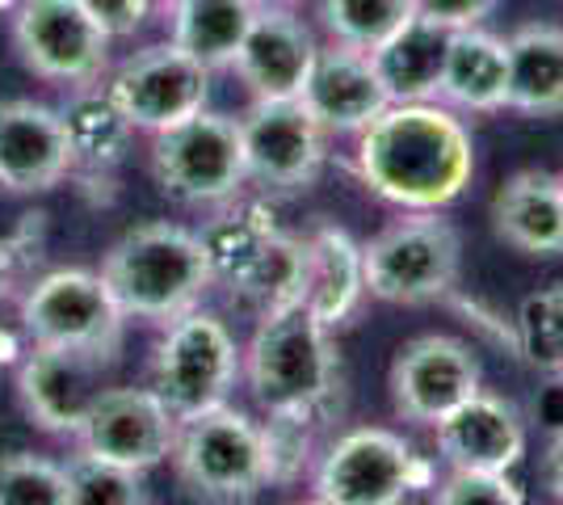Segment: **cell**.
<instances>
[{"instance_id":"6da1fadb","label":"cell","mask_w":563,"mask_h":505,"mask_svg":"<svg viewBox=\"0 0 563 505\" xmlns=\"http://www.w3.org/2000/svg\"><path fill=\"white\" fill-rule=\"evenodd\" d=\"M357 177L399 211H442L475 177L467 122L446 101H391L357 131Z\"/></svg>"},{"instance_id":"7a4b0ae2","label":"cell","mask_w":563,"mask_h":505,"mask_svg":"<svg viewBox=\"0 0 563 505\" xmlns=\"http://www.w3.org/2000/svg\"><path fill=\"white\" fill-rule=\"evenodd\" d=\"M244 384L261 409H329L341 413L345 371L332 329L303 299L257 316L244 345Z\"/></svg>"},{"instance_id":"3957f363","label":"cell","mask_w":563,"mask_h":505,"mask_svg":"<svg viewBox=\"0 0 563 505\" xmlns=\"http://www.w3.org/2000/svg\"><path fill=\"white\" fill-rule=\"evenodd\" d=\"M97 274L126 320H152V325H168L173 316L198 308L202 295L214 287L198 232L168 219L122 232L106 249Z\"/></svg>"},{"instance_id":"277c9868","label":"cell","mask_w":563,"mask_h":505,"mask_svg":"<svg viewBox=\"0 0 563 505\" xmlns=\"http://www.w3.org/2000/svg\"><path fill=\"white\" fill-rule=\"evenodd\" d=\"M366 295L396 308H424L454 295L463 274V237L438 211H408L362 244Z\"/></svg>"},{"instance_id":"5b68a950","label":"cell","mask_w":563,"mask_h":505,"mask_svg":"<svg viewBox=\"0 0 563 505\" xmlns=\"http://www.w3.org/2000/svg\"><path fill=\"white\" fill-rule=\"evenodd\" d=\"M173 472L202 502H253L265 481L261 426L228 400L194 417H177Z\"/></svg>"},{"instance_id":"8992f818","label":"cell","mask_w":563,"mask_h":505,"mask_svg":"<svg viewBox=\"0 0 563 505\" xmlns=\"http://www.w3.org/2000/svg\"><path fill=\"white\" fill-rule=\"evenodd\" d=\"M244 371V350L214 312L189 308L173 316L152 354V392L177 417H194L232 396Z\"/></svg>"},{"instance_id":"52a82bcc","label":"cell","mask_w":563,"mask_h":505,"mask_svg":"<svg viewBox=\"0 0 563 505\" xmlns=\"http://www.w3.org/2000/svg\"><path fill=\"white\" fill-rule=\"evenodd\" d=\"M147 165H152V182L161 186V194L186 207H219L249 190L240 122L214 110H198L156 131Z\"/></svg>"},{"instance_id":"ba28073f","label":"cell","mask_w":563,"mask_h":505,"mask_svg":"<svg viewBox=\"0 0 563 505\" xmlns=\"http://www.w3.org/2000/svg\"><path fill=\"white\" fill-rule=\"evenodd\" d=\"M412 488H433V472L383 426L336 433L311 468V497L324 505H399Z\"/></svg>"},{"instance_id":"9c48e42d","label":"cell","mask_w":563,"mask_h":505,"mask_svg":"<svg viewBox=\"0 0 563 505\" xmlns=\"http://www.w3.org/2000/svg\"><path fill=\"white\" fill-rule=\"evenodd\" d=\"M22 333L34 345H64V350H89L101 359L122 354L126 316L114 304L110 287L93 270H47L18 299Z\"/></svg>"},{"instance_id":"30bf717a","label":"cell","mask_w":563,"mask_h":505,"mask_svg":"<svg viewBox=\"0 0 563 505\" xmlns=\"http://www.w3.org/2000/svg\"><path fill=\"white\" fill-rule=\"evenodd\" d=\"M240 122L244 173L261 194H307L329 161V131L303 97H253Z\"/></svg>"},{"instance_id":"8fae6325","label":"cell","mask_w":563,"mask_h":505,"mask_svg":"<svg viewBox=\"0 0 563 505\" xmlns=\"http://www.w3.org/2000/svg\"><path fill=\"white\" fill-rule=\"evenodd\" d=\"M110 34L80 0H22L13 9V47L25 73L51 85H89L110 64Z\"/></svg>"},{"instance_id":"7c38bea8","label":"cell","mask_w":563,"mask_h":505,"mask_svg":"<svg viewBox=\"0 0 563 505\" xmlns=\"http://www.w3.org/2000/svg\"><path fill=\"white\" fill-rule=\"evenodd\" d=\"M106 89L114 94L122 114L135 131H165L173 122L207 110L211 101V68L177 47L173 39L156 47L135 51L106 76Z\"/></svg>"},{"instance_id":"4fadbf2b","label":"cell","mask_w":563,"mask_h":505,"mask_svg":"<svg viewBox=\"0 0 563 505\" xmlns=\"http://www.w3.org/2000/svg\"><path fill=\"white\" fill-rule=\"evenodd\" d=\"M387 387H391V409L404 421L433 430L450 409H459L484 387V375L467 341L450 333H421L396 350Z\"/></svg>"},{"instance_id":"5bb4252c","label":"cell","mask_w":563,"mask_h":505,"mask_svg":"<svg viewBox=\"0 0 563 505\" xmlns=\"http://www.w3.org/2000/svg\"><path fill=\"white\" fill-rule=\"evenodd\" d=\"M177 438V413L147 387H106L76 426L71 442L76 451L110 459L135 472H152L173 455Z\"/></svg>"},{"instance_id":"9a60e30c","label":"cell","mask_w":563,"mask_h":505,"mask_svg":"<svg viewBox=\"0 0 563 505\" xmlns=\"http://www.w3.org/2000/svg\"><path fill=\"white\" fill-rule=\"evenodd\" d=\"M114 359H101L89 350H64V345H34L18 362V405L25 421L43 433L71 438L93 400L106 392Z\"/></svg>"},{"instance_id":"2e32d148","label":"cell","mask_w":563,"mask_h":505,"mask_svg":"<svg viewBox=\"0 0 563 505\" xmlns=\"http://www.w3.org/2000/svg\"><path fill=\"white\" fill-rule=\"evenodd\" d=\"M76 173L64 114L43 101H0V190L51 194Z\"/></svg>"},{"instance_id":"e0dca14e","label":"cell","mask_w":563,"mask_h":505,"mask_svg":"<svg viewBox=\"0 0 563 505\" xmlns=\"http://www.w3.org/2000/svg\"><path fill=\"white\" fill-rule=\"evenodd\" d=\"M316 34L290 4H261L257 22L244 34L232 68L253 97H299L316 64Z\"/></svg>"},{"instance_id":"ac0fdd59","label":"cell","mask_w":563,"mask_h":505,"mask_svg":"<svg viewBox=\"0 0 563 505\" xmlns=\"http://www.w3.org/2000/svg\"><path fill=\"white\" fill-rule=\"evenodd\" d=\"M299 97L329 135L332 131L336 135H357L362 127H371L391 106L375 64H371V51L345 47V43H332V39L329 47L316 51V64H311Z\"/></svg>"},{"instance_id":"d6986e66","label":"cell","mask_w":563,"mask_h":505,"mask_svg":"<svg viewBox=\"0 0 563 505\" xmlns=\"http://www.w3.org/2000/svg\"><path fill=\"white\" fill-rule=\"evenodd\" d=\"M438 455L446 468H488L514 472L526 455V417L514 400L496 392H475L459 409H450L438 426Z\"/></svg>"},{"instance_id":"ffe728a7","label":"cell","mask_w":563,"mask_h":505,"mask_svg":"<svg viewBox=\"0 0 563 505\" xmlns=\"http://www.w3.org/2000/svg\"><path fill=\"white\" fill-rule=\"evenodd\" d=\"M488 219L500 244L521 257L563 253V182L547 168H517L496 186Z\"/></svg>"},{"instance_id":"44dd1931","label":"cell","mask_w":563,"mask_h":505,"mask_svg":"<svg viewBox=\"0 0 563 505\" xmlns=\"http://www.w3.org/2000/svg\"><path fill=\"white\" fill-rule=\"evenodd\" d=\"M438 101L467 114L509 110V43L488 34L484 25L450 30Z\"/></svg>"},{"instance_id":"7402d4cb","label":"cell","mask_w":563,"mask_h":505,"mask_svg":"<svg viewBox=\"0 0 563 505\" xmlns=\"http://www.w3.org/2000/svg\"><path fill=\"white\" fill-rule=\"evenodd\" d=\"M299 299L329 329L350 325L353 312L362 308V299H366V265H362V244L353 241L345 228L320 223L307 237V270Z\"/></svg>"},{"instance_id":"603a6c76","label":"cell","mask_w":563,"mask_h":505,"mask_svg":"<svg viewBox=\"0 0 563 505\" xmlns=\"http://www.w3.org/2000/svg\"><path fill=\"white\" fill-rule=\"evenodd\" d=\"M446 47H450V30L429 18H412L404 22L387 39L371 51V64H375L378 80L391 101H438L442 89V68H446Z\"/></svg>"},{"instance_id":"cb8c5ba5","label":"cell","mask_w":563,"mask_h":505,"mask_svg":"<svg viewBox=\"0 0 563 505\" xmlns=\"http://www.w3.org/2000/svg\"><path fill=\"white\" fill-rule=\"evenodd\" d=\"M59 114H64V131H68L76 168H85V173H110V168H118L126 161L131 140H135V127L122 114L114 94L106 89V80L76 85L68 106Z\"/></svg>"},{"instance_id":"d4e9b609","label":"cell","mask_w":563,"mask_h":505,"mask_svg":"<svg viewBox=\"0 0 563 505\" xmlns=\"http://www.w3.org/2000/svg\"><path fill=\"white\" fill-rule=\"evenodd\" d=\"M509 43V110L555 119L563 114V30L521 25Z\"/></svg>"},{"instance_id":"484cf974","label":"cell","mask_w":563,"mask_h":505,"mask_svg":"<svg viewBox=\"0 0 563 505\" xmlns=\"http://www.w3.org/2000/svg\"><path fill=\"white\" fill-rule=\"evenodd\" d=\"M257 0H168L173 43L211 73L232 68L244 34L257 22Z\"/></svg>"},{"instance_id":"4316f807","label":"cell","mask_w":563,"mask_h":505,"mask_svg":"<svg viewBox=\"0 0 563 505\" xmlns=\"http://www.w3.org/2000/svg\"><path fill=\"white\" fill-rule=\"evenodd\" d=\"M278 232V219L274 207H265L261 198H244L235 194L228 202L214 207V216L207 219V228L198 232V241L207 249V262H211L214 287H223L228 278H235L244 265L261 253V244Z\"/></svg>"},{"instance_id":"83f0119b","label":"cell","mask_w":563,"mask_h":505,"mask_svg":"<svg viewBox=\"0 0 563 505\" xmlns=\"http://www.w3.org/2000/svg\"><path fill=\"white\" fill-rule=\"evenodd\" d=\"M303 270H307V237H290V232H274L261 244V253L244 265L235 278L223 287L232 290V299L249 312H269L282 304H295L303 295Z\"/></svg>"},{"instance_id":"f1b7e54d","label":"cell","mask_w":563,"mask_h":505,"mask_svg":"<svg viewBox=\"0 0 563 505\" xmlns=\"http://www.w3.org/2000/svg\"><path fill=\"white\" fill-rule=\"evenodd\" d=\"M336 413L329 409H269L261 426V451H265V481L290 488L311 476L320 459V430Z\"/></svg>"},{"instance_id":"f546056e","label":"cell","mask_w":563,"mask_h":505,"mask_svg":"<svg viewBox=\"0 0 563 505\" xmlns=\"http://www.w3.org/2000/svg\"><path fill=\"white\" fill-rule=\"evenodd\" d=\"M316 18L329 30L332 43L375 51L399 25L417 18V4L412 0H316Z\"/></svg>"},{"instance_id":"4dcf8cb0","label":"cell","mask_w":563,"mask_h":505,"mask_svg":"<svg viewBox=\"0 0 563 505\" xmlns=\"http://www.w3.org/2000/svg\"><path fill=\"white\" fill-rule=\"evenodd\" d=\"M64 463L68 476V505H147L152 493L143 484V472L122 468L110 459H97L89 451H71Z\"/></svg>"},{"instance_id":"1f68e13d","label":"cell","mask_w":563,"mask_h":505,"mask_svg":"<svg viewBox=\"0 0 563 505\" xmlns=\"http://www.w3.org/2000/svg\"><path fill=\"white\" fill-rule=\"evenodd\" d=\"M517 350L534 371L563 375V283L534 290L517 308Z\"/></svg>"},{"instance_id":"d6a6232c","label":"cell","mask_w":563,"mask_h":505,"mask_svg":"<svg viewBox=\"0 0 563 505\" xmlns=\"http://www.w3.org/2000/svg\"><path fill=\"white\" fill-rule=\"evenodd\" d=\"M0 505H68L64 463L34 451L0 455Z\"/></svg>"},{"instance_id":"836d02e7","label":"cell","mask_w":563,"mask_h":505,"mask_svg":"<svg viewBox=\"0 0 563 505\" xmlns=\"http://www.w3.org/2000/svg\"><path fill=\"white\" fill-rule=\"evenodd\" d=\"M47 257V216H22L13 232L0 237V299H22L43 274Z\"/></svg>"},{"instance_id":"e575fe53","label":"cell","mask_w":563,"mask_h":505,"mask_svg":"<svg viewBox=\"0 0 563 505\" xmlns=\"http://www.w3.org/2000/svg\"><path fill=\"white\" fill-rule=\"evenodd\" d=\"M438 505H521L526 493L509 472H488V468H450L442 481L433 484Z\"/></svg>"},{"instance_id":"d590c367","label":"cell","mask_w":563,"mask_h":505,"mask_svg":"<svg viewBox=\"0 0 563 505\" xmlns=\"http://www.w3.org/2000/svg\"><path fill=\"white\" fill-rule=\"evenodd\" d=\"M80 4L89 9V18H93L110 39H131L135 30H143V22H147L152 13L168 9V0H80Z\"/></svg>"},{"instance_id":"8d00e7d4","label":"cell","mask_w":563,"mask_h":505,"mask_svg":"<svg viewBox=\"0 0 563 505\" xmlns=\"http://www.w3.org/2000/svg\"><path fill=\"white\" fill-rule=\"evenodd\" d=\"M412 4L429 22L446 25V30H467V25L488 22L500 0H412Z\"/></svg>"},{"instance_id":"74e56055","label":"cell","mask_w":563,"mask_h":505,"mask_svg":"<svg viewBox=\"0 0 563 505\" xmlns=\"http://www.w3.org/2000/svg\"><path fill=\"white\" fill-rule=\"evenodd\" d=\"M534 421L551 433H563V375H551V387H542V396L534 400Z\"/></svg>"},{"instance_id":"f35d334b","label":"cell","mask_w":563,"mask_h":505,"mask_svg":"<svg viewBox=\"0 0 563 505\" xmlns=\"http://www.w3.org/2000/svg\"><path fill=\"white\" fill-rule=\"evenodd\" d=\"M539 476H542V488H547L555 502H563V433H555V438L547 442Z\"/></svg>"},{"instance_id":"ab89813d","label":"cell","mask_w":563,"mask_h":505,"mask_svg":"<svg viewBox=\"0 0 563 505\" xmlns=\"http://www.w3.org/2000/svg\"><path fill=\"white\" fill-rule=\"evenodd\" d=\"M18 354H22V350H18V337L0 325V366H4V362H18Z\"/></svg>"},{"instance_id":"60d3db41","label":"cell","mask_w":563,"mask_h":505,"mask_svg":"<svg viewBox=\"0 0 563 505\" xmlns=\"http://www.w3.org/2000/svg\"><path fill=\"white\" fill-rule=\"evenodd\" d=\"M4 9H18V0H0V13H4Z\"/></svg>"},{"instance_id":"b9f144b4","label":"cell","mask_w":563,"mask_h":505,"mask_svg":"<svg viewBox=\"0 0 563 505\" xmlns=\"http://www.w3.org/2000/svg\"><path fill=\"white\" fill-rule=\"evenodd\" d=\"M257 4H295V0H257Z\"/></svg>"},{"instance_id":"7bdbcfd3","label":"cell","mask_w":563,"mask_h":505,"mask_svg":"<svg viewBox=\"0 0 563 505\" xmlns=\"http://www.w3.org/2000/svg\"><path fill=\"white\" fill-rule=\"evenodd\" d=\"M560 182H563V177H560Z\"/></svg>"}]
</instances>
